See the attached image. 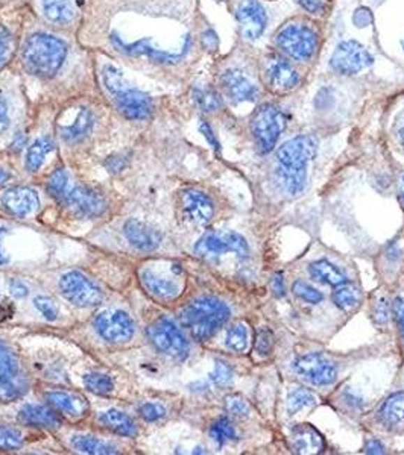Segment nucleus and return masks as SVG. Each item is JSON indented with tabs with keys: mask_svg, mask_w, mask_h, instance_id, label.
<instances>
[{
	"mask_svg": "<svg viewBox=\"0 0 404 455\" xmlns=\"http://www.w3.org/2000/svg\"><path fill=\"white\" fill-rule=\"evenodd\" d=\"M343 399H345V403H348V406H351V408H354V410H359L360 407H362V401H360L357 396H354V394L347 392L345 393V396H343Z\"/></svg>",
	"mask_w": 404,
	"mask_h": 455,
	"instance_id": "bf43d9fd",
	"label": "nucleus"
},
{
	"mask_svg": "<svg viewBox=\"0 0 404 455\" xmlns=\"http://www.w3.org/2000/svg\"><path fill=\"white\" fill-rule=\"evenodd\" d=\"M394 314H395V319H397V323L400 326V331H401L403 337H404V300L401 298L395 299Z\"/></svg>",
	"mask_w": 404,
	"mask_h": 455,
	"instance_id": "864d4df0",
	"label": "nucleus"
},
{
	"mask_svg": "<svg viewBox=\"0 0 404 455\" xmlns=\"http://www.w3.org/2000/svg\"><path fill=\"white\" fill-rule=\"evenodd\" d=\"M167 0H87L80 24L84 46L120 59L144 73L169 70L186 55L169 41Z\"/></svg>",
	"mask_w": 404,
	"mask_h": 455,
	"instance_id": "f257e3e1",
	"label": "nucleus"
},
{
	"mask_svg": "<svg viewBox=\"0 0 404 455\" xmlns=\"http://www.w3.org/2000/svg\"><path fill=\"white\" fill-rule=\"evenodd\" d=\"M292 291H294L295 296H298L301 300H304V302H307V304L316 305V304L322 302V299H324L320 290H316L313 286L307 284V282L301 281V279L294 282V286H292Z\"/></svg>",
	"mask_w": 404,
	"mask_h": 455,
	"instance_id": "a19ab883",
	"label": "nucleus"
},
{
	"mask_svg": "<svg viewBox=\"0 0 404 455\" xmlns=\"http://www.w3.org/2000/svg\"><path fill=\"white\" fill-rule=\"evenodd\" d=\"M84 384L90 392L98 394H108L113 392L114 383L110 376L102 373H89L84 376Z\"/></svg>",
	"mask_w": 404,
	"mask_h": 455,
	"instance_id": "ea45409f",
	"label": "nucleus"
},
{
	"mask_svg": "<svg viewBox=\"0 0 404 455\" xmlns=\"http://www.w3.org/2000/svg\"><path fill=\"white\" fill-rule=\"evenodd\" d=\"M227 346L234 352H245L248 348V326L245 323H234L227 331Z\"/></svg>",
	"mask_w": 404,
	"mask_h": 455,
	"instance_id": "58836bf2",
	"label": "nucleus"
},
{
	"mask_svg": "<svg viewBox=\"0 0 404 455\" xmlns=\"http://www.w3.org/2000/svg\"><path fill=\"white\" fill-rule=\"evenodd\" d=\"M3 208L14 216H29L40 207L37 192L28 187H14L2 196Z\"/></svg>",
	"mask_w": 404,
	"mask_h": 455,
	"instance_id": "4be33fe9",
	"label": "nucleus"
},
{
	"mask_svg": "<svg viewBox=\"0 0 404 455\" xmlns=\"http://www.w3.org/2000/svg\"><path fill=\"white\" fill-rule=\"evenodd\" d=\"M210 435L213 437V440L218 445H225L227 442H231L236 439L237 431L230 419L219 417L216 422L211 425Z\"/></svg>",
	"mask_w": 404,
	"mask_h": 455,
	"instance_id": "e433bc0d",
	"label": "nucleus"
},
{
	"mask_svg": "<svg viewBox=\"0 0 404 455\" xmlns=\"http://www.w3.org/2000/svg\"><path fill=\"white\" fill-rule=\"evenodd\" d=\"M70 187H72L70 175H68L64 169L55 170L54 173L50 175L49 181H47L49 193L52 194L59 202L64 199V196L67 194L68 190H70Z\"/></svg>",
	"mask_w": 404,
	"mask_h": 455,
	"instance_id": "c9c22d12",
	"label": "nucleus"
},
{
	"mask_svg": "<svg viewBox=\"0 0 404 455\" xmlns=\"http://www.w3.org/2000/svg\"><path fill=\"white\" fill-rule=\"evenodd\" d=\"M308 272H311V277L316 281L322 282V284L331 286V287H339L342 284H345L348 281L347 275L343 273L338 265L331 264L327 260H320L311 264L308 268Z\"/></svg>",
	"mask_w": 404,
	"mask_h": 455,
	"instance_id": "c85d7f7f",
	"label": "nucleus"
},
{
	"mask_svg": "<svg viewBox=\"0 0 404 455\" xmlns=\"http://www.w3.org/2000/svg\"><path fill=\"white\" fill-rule=\"evenodd\" d=\"M23 15H0V73L15 61L24 31Z\"/></svg>",
	"mask_w": 404,
	"mask_h": 455,
	"instance_id": "4468645a",
	"label": "nucleus"
},
{
	"mask_svg": "<svg viewBox=\"0 0 404 455\" xmlns=\"http://www.w3.org/2000/svg\"><path fill=\"white\" fill-rule=\"evenodd\" d=\"M54 149L55 143L52 141V139H49V137H40V139H37L29 146L27 153V169L31 173H36V171L43 167L47 155Z\"/></svg>",
	"mask_w": 404,
	"mask_h": 455,
	"instance_id": "2f4dec72",
	"label": "nucleus"
},
{
	"mask_svg": "<svg viewBox=\"0 0 404 455\" xmlns=\"http://www.w3.org/2000/svg\"><path fill=\"white\" fill-rule=\"evenodd\" d=\"M230 308L216 298H200L181 311V322L196 340H209L228 321Z\"/></svg>",
	"mask_w": 404,
	"mask_h": 455,
	"instance_id": "39448f33",
	"label": "nucleus"
},
{
	"mask_svg": "<svg viewBox=\"0 0 404 455\" xmlns=\"http://www.w3.org/2000/svg\"><path fill=\"white\" fill-rule=\"evenodd\" d=\"M264 78L268 87L277 93L294 90L299 84V75L285 58L272 54L266 59Z\"/></svg>",
	"mask_w": 404,
	"mask_h": 455,
	"instance_id": "a211bd4d",
	"label": "nucleus"
},
{
	"mask_svg": "<svg viewBox=\"0 0 404 455\" xmlns=\"http://www.w3.org/2000/svg\"><path fill=\"white\" fill-rule=\"evenodd\" d=\"M94 326H96V331L100 334V337L111 343L128 341L134 336L135 331L131 317L119 310L104 311L99 314Z\"/></svg>",
	"mask_w": 404,
	"mask_h": 455,
	"instance_id": "f3484780",
	"label": "nucleus"
},
{
	"mask_svg": "<svg viewBox=\"0 0 404 455\" xmlns=\"http://www.w3.org/2000/svg\"><path fill=\"white\" fill-rule=\"evenodd\" d=\"M59 290L68 302L76 307H94L100 304L102 291L80 272H68L59 279Z\"/></svg>",
	"mask_w": 404,
	"mask_h": 455,
	"instance_id": "9b49d317",
	"label": "nucleus"
},
{
	"mask_svg": "<svg viewBox=\"0 0 404 455\" xmlns=\"http://www.w3.org/2000/svg\"><path fill=\"white\" fill-rule=\"evenodd\" d=\"M225 408L234 417H248L249 411H251L248 402L242 396H239V394H230V396L225 398Z\"/></svg>",
	"mask_w": 404,
	"mask_h": 455,
	"instance_id": "c03bdc74",
	"label": "nucleus"
},
{
	"mask_svg": "<svg viewBox=\"0 0 404 455\" xmlns=\"http://www.w3.org/2000/svg\"><path fill=\"white\" fill-rule=\"evenodd\" d=\"M96 117L94 113L87 107H80L76 109L73 120L70 123H63L58 126V132L61 140L67 144H76L91 134Z\"/></svg>",
	"mask_w": 404,
	"mask_h": 455,
	"instance_id": "412c9836",
	"label": "nucleus"
},
{
	"mask_svg": "<svg viewBox=\"0 0 404 455\" xmlns=\"http://www.w3.org/2000/svg\"><path fill=\"white\" fill-rule=\"evenodd\" d=\"M195 252L201 256H218L233 252L240 259H245L249 246L246 240L237 233H209L200 238L195 246Z\"/></svg>",
	"mask_w": 404,
	"mask_h": 455,
	"instance_id": "ddd939ff",
	"label": "nucleus"
},
{
	"mask_svg": "<svg viewBox=\"0 0 404 455\" xmlns=\"http://www.w3.org/2000/svg\"><path fill=\"white\" fill-rule=\"evenodd\" d=\"M23 445V435L19 429L0 426V449H17Z\"/></svg>",
	"mask_w": 404,
	"mask_h": 455,
	"instance_id": "79ce46f5",
	"label": "nucleus"
},
{
	"mask_svg": "<svg viewBox=\"0 0 404 455\" xmlns=\"http://www.w3.org/2000/svg\"><path fill=\"white\" fill-rule=\"evenodd\" d=\"M371 64L373 56L369 55L368 50L360 45V43L354 40L341 43L336 50H334L330 61V65L334 72L345 76L362 72L364 68Z\"/></svg>",
	"mask_w": 404,
	"mask_h": 455,
	"instance_id": "f8f14e48",
	"label": "nucleus"
},
{
	"mask_svg": "<svg viewBox=\"0 0 404 455\" xmlns=\"http://www.w3.org/2000/svg\"><path fill=\"white\" fill-rule=\"evenodd\" d=\"M11 126V104L5 91L0 88V134L6 132Z\"/></svg>",
	"mask_w": 404,
	"mask_h": 455,
	"instance_id": "a18cd8bd",
	"label": "nucleus"
},
{
	"mask_svg": "<svg viewBox=\"0 0 404 455\" xmlns=\"http://www.w3.org/2000/svg\"><path fill=\"white\" fill-rule=\"evenodd\" d=\"M148 337L161 354L175 360H184L188 355V341L181 330L169 319L154 322L148 328Z\"/></svg>",
	"mask_w": 404,
	"mask_h": 455,
	"instance_id": "1a4fd4ad",
	"label": "nucleus"
},
{
	"mask_svg": "<svg viewBox=\"0 0 404 455\" xmlns=\"http://www.w3.org/2000/svg\"><path fill=\"white\" fill-rule=\"evenodd\" d=\"M316 403V398L313 396L312 392H308L307 389H295L292 390L289 398H287V410L290 415H295L298 411L313 407Z\"/></svg>",
	"mask_w": 404,
	"mask_h": 455,
	"instance_id": "4c0bfd02",
	"label": "nucleus"
},
{
	"mask_svg": "<svg viewBox=\"0 0 404 455\" xmlns=\"http://www.w3.org/2000/svg\"><path fill=\"white\" fill-rule=\"evenodd\" d=\"M125 166H126V160L124 157H111L107 161V167L111 171H120Z\"/></svg>",
	"mask_w": 404,
	"mask_h": 455,
	"instance_id": "5fc2aeb1",
	"label": "nucleus"
},
{
	"mask_svg": "<svg viewBox=\"0 0 404 455\" xmlns=\"http://www.w3.org/2000/svg\"><path fill=\"white\" fill-rule=\"evenodd\" d=\"M236 17L244 38L254 41L262 37L266 23H268V15L257 0H245L244 3H240Z\"/></svg>",
	"mask_w": 404,
	"mask_h": 455,
	"instance_id": "6ab92c4d",
	"label": "nucleus"
},
{
	"mask_svg": "<svg viewBox=\"0 0 404 455\" xmlns=\"http://www.w3.org/2000/svg\"><path fill=\"white\" fill-rule=\"evenodd\" d=\"M99 79L102 88L113 100L116 109L124 117L130 120H148L154 113V102L149 94L131 87L125 79L124 73L113 63H104L100 65Z\"/></svg>",
	"mask_w": 404,
	"mask_h": 455,
	"instance_id": "7ed1b4c3",
	"label": "nucleus"
},
{
	"mask_svg": "<svg viewBox=\"0 0 404 455\" xmlns=\"http://www.w3.org/2000/svg\"><path fill=\"white\" fill-rule=\"evenodd\" d=\"M11 291H13V295L17 296V298H23V296H27L28 295V287L23 284V282L20 281H13V284H11Z\"/></svg>",
	"mask_w": 404,
	"mask_h": 455,
	"instance_id": "4d7b16f0",
	"label": "nucleus"
},
{
	"mask_svg": "<svg viewBox=\"0 0 404 455\" xmlns=\"http://www.w3.org/2000/svg\"><path fill=\"white\" fill-rule=\"evenodd\" d=\"M20 422L29 426H43V428H58L61 426V419L57 416L55 411L41 406H24L19 413Z\"/></svg>",
	"mask_w": 404,
	"mask_h": 455,
	"instance_id": "bb28decb",
	"label": "nucleus"
},
{
	"mask_svg": "<svg viewBox=\"0 0 404 455\" xmlns=\"http://www.w3.org/2000/svg\"><path fill=\"white\" fill-rule=\"evenodd\" d=\"M398 139H400L401 146L404 148V125L400 128V131H398Z\"/></svg>",
	"mask_w": 404,
	"mask_h": 455,
	"instance_id": "69168bd1",
	"label": "nucleus"
},
{
	"mask_svg": "<svg viewBox=\"0 0 404 455\" xmlns=\"http://www.w3.org/2000/svg\"><path fill=\"white\" fill-rule=\"evenodd\" d=\"M216 2H225V0H216Z\"/></svg>",
	"mask_w": 404,
	"mask_h": 455,
	"instance_id": "774afa93",
	"label": "nucleus"
},
{
	"mask_svg": "<svg viewBox=\"0 0 404 455\" xmlns=\"http://www.w3.org/2000/svg\"><path fill=\"white\" fill-rule=\"evenodd\" d=\"M297 2L303 6L306 11H308L311 14H315V15L322 14L325 10V6L321 0H297Z\"/></svg>",
	"mask_w": 404,
	"mask_h": 455,
	"instance_id": "603ef678",
	"label": "nucleus"
},
{
	"mask_svg": "<svg viewBox=\"0 0 404 455\" xmlns=\"http://www.w3.org/2000/svg\"><path fill=\"white\" fill-rule=\"evenodd\" d=\"M99 420L102 425L107 426L116 434L126 435V437H133L137 434V426L134 424V420L128 415H125L124 411L107 410L99 416Z\"/></svg>",
	"mask_w": 404,
	"mask_h": 455,
	"instance_id": "c756f323",
	"label": "nucleus"
},
{
	"mask_svg": "<svg viewBox=\"0 0 404 455\" xmlns=\"http://www.w3.org/2000/svg\"><path fill=\"white\" fill-rule=\"evenodd\" d=\"M220 85L233 104L253 102L259 96V90L239 68H228L220 75Z\"/></svg>",
	"mask_w": 404,
	"mask_h": 455,
	"instance_id": "aec40b11",
	"label": "nucleus"
},
{
	"mask_svg": "<svg viewBox=\"0 0 404 455\" xmlns=\"http://www.w3.org/2000/svg\"><path fill=\"white\" fill-rule=\"evenodd\" d=\"M61 202H64L68 210L81 217L100 216L107 208L104 197L91 190V188L82 185H72Z\"/></svg>",
	"mask_w": 404,
	"mask_h": 455,
	"instance_id": "dca6fc26",
	"label": "nucleus"
},
{
	"mask_svg": "<svg viewBox=\"0 0 404 455\" xmlns=\"http://www.w3.org/2000/svg\"><path fill=\"white\" fill-rule=\"evenodd\" d=\"M285 128V114L272 104H264L257 108L251 118V132L262 153H268L275 148Z\"/></svg>",
	"mask_w": 404,
	"mask_h": 455,
	"instance_id": "0eeeda50",
	"label": "nucleus"
},
{
	"mask_svg": "<svg viewBox=\"0 0 404 455\" xmlns=\"http://www.w3.org/2000/svg\"><path fill=\"white\" fill-rule=\"evenodd\" d=\"M389 316H391V307L389 304L386 302L384 299L378 300L375 308H374V319L377 323H386L389 321Z\"/></svg>",
	"mask_w": 404,
	"mask_h": 455,
	"instance_id": "8fccbe9b",
	"label": "nucleus"
},
{
	"mask_svg": "<svg viewBox=\"0 0 404 455\" xmlns=\"http://www.w3.org/2000/svg\"><path fill=\"white\" fill-rule=\"evenodd\" d=\"M193 100L200 107L202 113H216L222 108V98L220 94L210 87H196L193 88Z\"/></svg>",
	"mask_w": 404,
	"mask_h": 455,
	"instance_id": "f704fd0d",
	"label": "nucleus"
},
{
	"mask_svg": "<svg viewBox=\"0 0 404 455\" xmlns=\"http://www.w3.org/2000/svg\"><path fill=\"white\" fill-rule=\"evenodd\" d=\"M292 448L298 454H317L324 449V439L312 425H298L292 431Z\"/></svg>",
	"mask_w": 404,
	"mask_h": 455,
	"instance_id": "a878e982",
	"label": "nucleus"
},
{
	"mask_svg": "<svg viewBox=\"0 0 404 455\" xmlns=\"http://www.w3.org/2000/svg\"><path fill=\"white\" fill-rule=\"evenodd\" d=\"M6 234V229L0 226V243H2V238L5 237ZM8 263V259H6V255L2 252V246H0V265L2 264H6Z\"/></svg>",
	"mask_w": 404,
	"mask_h": 455,
	"instance_id": "680f3d73",
	"label": "nucleus"
},
{
	"mask_svg": "<svg viewBox=\"0 0 404 455\" xmlns=\"http://www.w3.org/2000/svg\"><path fill=\"white\" fill-rule=\"evenodd\" d=\"M211 381L218 385V387H227L233 381V369L222 360H218L216 366H214V371L210 375Z\"/></svg>",
	"mask_w": 404,
	"mask_h": 455,
	"instance_id": "37998d69",
	"label": "nucleus"
},
{
	"mask_svg": "<svg viewBox=\"0 0 404 455\" xmlns=\"http://www.w3.org/2000/svg\"><path fill=\"white\" fill-rule=\"evenodd\" d=\"M24 143H27V137H24L23 134H17L15 137H14V141H13V144H11V149H14V151H20L22 148H23V144Z\"/></svg>",
	"mask_w": 404,
	"mask_h": 455,
	"instance_id": "052dcab7",
	"label": "nucleus"
},
{
	"mask_svg": "<svg viewBox=\"0 0 404 455\" xmlns=\"http://www.w3.org/2000/svg\"><path fill=\"white\" fill-rule=\"evenodd\" d=\"M181 202L186 217L190 222L197 223V225H205L213 219V202L205 193L190 188V190H186L183 193Z\"/></svg>",
	"mask_w": 404,
	"mask_h": 455,
	"instance_id": "5701e85b",
	"label": "nucleus"
},
{
	"mask_svg": "<svg viewBox=\"0 0 404 455\" xmlns=\"http://www.w3.org/2000/svg\"><path fill=\"white\" fill-rule=\"evenodd\" d=\"M33 13L43 24L55 31L80 29L87 0H31Z\"/></svg>",
	"mask_w": 404,
	"mask_h": 455,
	"instance_id": "423d86ee",
	"label": "nucleus"
},
{
	"mask_svg": "<svg viewBox=\"0 0 404 455\" xmlns=\"http://www.w3.org/2000/svg\"><path fill=\"white\" fill-rule=\"evenodd\" d=\"M331 299H333V304L338 308H341V310L350 311L360 304V300H362V293H360L359 288L345 282V284H342L336 288Z\"/></svg>",
	"mask_w": 404,
	"mask_h": 455,
	"instance_id": "72a5a7b5",
	"label": "nucleus"
},
{
	"mask_svg": "<svg viewBox=\"0 0 404 455\" xmlns=\"http://www.w3.org/2000/svg\"><path fill=\"white\" fill-rule=\"evenodd\" d=\"M200 131L202 132V135L205 137V140H207L210 143L211 148L214 149V152H220V144H219V140H218V137L214 135L213 130H211V126L207 123V122H201L200 125Z\"/></svg>",
	"mask_w": 404,
	"mask_h": 455,
	"instance_id": "3c124183",
	"label": "nucleus"
},
{
	"mask_svg": "<svg viewBox=\"0 0 404 455\" xmlns=\"http://www.w3.org/2000/svg\"><path fill=\"white\" fill-rule=\"evenodd\" d=\"M142 282L144 288L160 299H174L179 293V287L175 281L152 272L144 270L142 273Z\"/></svg>",
	"mask_w": 404,
	"mask_h": 455,
	"instance_id": "cd10ccee",
	"label": "nucleus"
},
{
	"mask_svg": "<svg viewBox=\"0 0 404 455\" xmlns=\"http://www.w3.org/2000/svg\"><path fill=\"white\" fill-rule=\"evenodd\" d=\"M124 233L128 242L140 251H154L160 246L161 237L156 229L140 220H128Z\"/></svg>",
	"mask_w": 404,
	"mask_h": 455,
	"instance_id": "b1692460",
	"label": "nucleus"
},
{
	"mask_svg": "<svg viewBox=\"0 0 404 455\" xmlns=\"http://www.w3.org/2000/svg\"><path fill=\"white\" fill-rule=\"evenodd\" d=\"M272 334L268 330H262L257 332L255 337V350L260 355H268L272 350Z\"/></svg>",
	"mask_w": 404,
	"mask_h": 455,
	"instance_id": "09e8293b",
	"label": "nucleus"
},
{
	"mask_svg": "<svg viewBox=\"0 0 404 455\" xmlns=\"http://www.w3.org/2000/svg\"><path fill=\"white\" fill-rule=\"evenodd\" d=\"M28 389V381L23 376L15 355L0 340V399L13 401L20 398Z\"/></svg>",
	"mask_w": 404,
	"mask_h": 455,
	"instance_id": "9d476101",
	"label": "nucleus"
},
{
	"mask_svg": "<svg viewBox=\"0 0 404 455\" xmlns=\"http://www.w3.org/2000/svg\"><path fill=\"white\" fill-rule=\"evenodd\" d=\"M277 46L298 61L311 59L317 49L316 32L304 24H289L277 36Z\"/></svg>",
	"mask_w": 404,
	"mask_h": 455,
	"instance_id": "6e6552de",
	"label": "nucleus"
},
{
	"mask_svg": "<svg viewBox=\"0 0 404 455\" xmlns=\"http://www.w3.org/2000/svg\"><path fill=\"white\" fill-rule=\"evenodd\" d=\"M72 446L84 454H116V446L102 442L91 435H75L72 439Z\"/></svg>",
	"mask_w": 404,
	"mask_h": 455,
	"instance_id": "473e14b6",
	"label": "nucleus"
},
{
	"mask_svg": "<svg viewBox=\"0 0 404 455\" xmlns=\"http://www.w3.org/2000/svg\"><path fill=\"white\" fill-rule=\"evenodd\" d=\"M368 454H383L384 452V446L378 442V440H369L366 443V449Z\"/></svg>",
	"mask_w": 404,
	"mask_h": 455,
	"instance_id": "13d9d810",
	"label": "nucleus"
},
{
	"mask_svg": "<svg viewBox=\"0 0 404 455\" xmlns=\"http://www.w3.org/2000/svg\"><path fill=\"white\" fill-rule=\"evenodd\" d=\"M73 50L59 32L49 28L23 31L22 45L15 61L22 73L43 85H59L72 68Z\"/></svg>",
	"mask_w": 404,
	"mask_h": 455,
	"instance_id": "f03ea898",
	"label": "nucleus"
},
{
	"mask_svg": "<svg viewBox=\"0 0 404 455\" xmlns=\"http://www.w3.org/2000/svg\"><path fill=\"white\" fill-rule=\"evenodd\" d=\"M46 401L52 408L61 411L63 415L72 417H81L87 415L89 403L80 394H73L68 392H47Z\"/></svg>",
	"mask_w": 404,
	"mask_h": 455,
	"instance_id": "393cba45",
	"label": "nucleus"
},
{
	"mask_svg": "<svg viewBox=\"0 0 404 455\" xmlns=\"http://www.w3.org/2000/svg\"><path fill=\"white\" fill-rule=\"evenodd\" d=\"M33 304H36L37 310L46 317L47 321H55L57 316H58V308L57 305L52 302V300L45 298V296H38L33 300Z\"/></svg>",
	"mask_w": 404,
	"mask_h": 455,
	"instance_id": "49530a36",
	"label": "nucleus"
},
{
	"mask_svg": "<svg viewBox=\"0 0 404 455\" xmlns=\"http://www.w3.org/2000/svg\"><path fill=\"white\" fill-rule=\"evenodd\" d=\"M140 416L148 422H156L166 416V410L160 403H144L140 407Z\"/></svg>",
	"mask_w": 404,
	"mask_h": 455,
	"instance_id": "de8ad7c7",
	"label": "nucleus"
},
{
	"mask_svg": "<svg viewBox=\"0 0 404 455\" xmlns=\"http://www.w3.org/2000/svg\"><path fill=\"white\" fill-rule=\"evenodd\" d=\"M378 419L386 426H397L404 424V393L397 392L392 393L391 396L384 401L380 411H378Z\"/></svg>",
	"mask_w": 404,
	"mask_h": 455,
	"instance_id": "7c9ffc66",
	"label": "nucleus"
},
{
	"mask_svg": "<svg viewBox=\"0 0 404 455\" xmlns=\"http://www.w3.org/2000/svg\"><path fill=\"white\" fill-rule=\"evenodd\" d=\"M19 0H0V10L5 6H15Z\"/></svg>",
	"mask_w": 404,
	"mask_h": 455,
	"instance_id": "0e129e2a",
	"label": "nucleus"
},
{
	"mask_svg": "<svg viewBox=\"0 0 404 455\" xmlns=\"http://www.w3.org/2000/svg\"><path fill=\"white\" fill-rule=\"evenodd\" d=\"M317 141L312 135H298L278 149V178L289 194L297 196L304 190L307 166L315 157Z\"/></svg>",
	"mask_w": 404,
	"mask_h": 455,
	"instance_id": "20e7f679",
	"label": "nucleus"
},
{
	"mask_svg": "<svg viewBox=\"0 0 404 455\" xmlns=\"http://www.w3.org/2000/svg\"><path fill=\"white\" fill-rule=\"evenodd\" d=\"M295 372L315 385H329L336 380V366L321 354H307L294 362Z\"/></svg>",
	"mask_w": 404,
	"mask_h": 455,
	"instance_id": "2eb2a0df",
	"label": "nucleus"
},
{
	"mask_svg": "<svg viewBox=\"0 0 404 455\" xmlns=\"http://www.w3.org/2000/svg\"><path fill=\"white\" fill-rule=\"evenodd\" d=\"M272 288H274V291H275V295L285 296V293H286V288H285V278H283L281 275H277V277L274 278V281H272Z\"/></svg>",
	"mask_w": 404,
	"mask_h": 455,
	"instance_id": "6e6d98bb",
	"label": "nucleus"
},
{
	"mask_svg": "<svg viewBox=\"0 0 404 455\" xmlns=\"http://www.w3.org/2000/svg\"><path fill=\"white\" fill-rule=\"evenodd\" d=\"M10 179H11V173H8L3 167H0V185H3L5 183L10 181Z\"/></svg>",
	"mask_w": 404,
	"mask_h": 455,
	"instance_id": "e2e57ef3",
	"label": "nucleus"
},
{
	"mask_svg": "<svg viewBox=\"0 0 404 455\" xmlns=\"http://www.w3.org/2000/svg\"><path fill=\"white\" fill-rule=\"evenodd\" d=\"M400 194L403 197V201H404V175L401 178V181H400Z\"/></svg>",
	"mask_w": 404,
	"mask_h": 455,
	"instance_id": "338daca9",
	"label": "nucleus"
}]
</instances>
